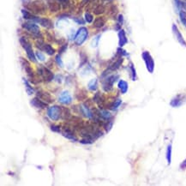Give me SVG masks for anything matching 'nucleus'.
<instances>
[{"label": "nucleus", "mask_w": 186, "mask_h": 186, "mask_svg": "<svg viewBox=\"0 0 186 186\" xmlns=\"http://www.w3.org/2000/svg\"><path fill=\"white\" fill-rule=\"evenodd\" d=\"M20 43L22 45V46L23 47V49L25 50V52L27 53V58H29L30 61L35 63L36 62V56L33 51V48H32V45L30 44V42L28 40H27L26 38L24 37H22L20 38Z\"/></svg>", "instance_id": "nucleus-1"}, {"label": "nucleus", "mask_w": 186, "mask_h": 186, "mask_svg": "<svg viewBox=\"0 0 186 186\" xmlns=\"http://www.w3.org/2000/svg\"><path fill=\"white\" fill-rule=\"evenodd\" d=\"M46 114L52 121H58L60 118H62V107L57 105L50 106L47 109Z\"/></svg>", "instance_id": "nucleus-2"}, {"label": "nucleus", "mask_w": 186, "mask_h": 186, "mask_svg": "<svg viewBox=\"0 0 186 186\" xmlns=\"http://www.w3.org/2000/svg\"><path fill=\"white\" fill-rule=\"evenodd\" d=\"M88 31L86 27H80L75 36V43L77 46H81L86 40L88 39Z\"/></svg>", "instance_id": "nucleus-3"}, {"label": "nucleus", "mask_w": 186, "mask_h": 186, "mask_svg": "<svg viewBox=\"0 0 186 186\" xmlns=\"http://www.w3.org/2000/svg\"><path fill=\"white\" fill-rule=\"evenodd\" d=\"M118 79H119L118 75H112V76L106 77L104 81H102V88L104 89V91L105 92L112 91L114 82H116V81Z\"/></svg>", "instance_id": "nucleus-4"}, {"label": "nucleus", "mask_w": 186, "mask_h": 186, "mask_svg": "<svg viewBox=\"0 0 186 186\" xmlns=\"http://www.w3.org/2000/svg\"><path fill=\"white\" fill-rule=\"evenodd\" d=\"M142 58L143 61L145 62L147 71L152 74L154 70V58H152L151 54L147 51H144L142 53Z\"/></svg>", "instance_id": "nucleus-5"}, {"label": "nucleus", "mask_w": 186, "mask_h": 186, "mask_svg": "<svg viewBox=\"0 0 186 186\" xmlns=\"http://www.w3.org/2000/svg\"><path fill=\"white\" fill-rule=\"evenodd\" d=\"M21 62H22V66L25 69V72H26L27 77L29 78V81L31 82H33V83H37V81H35V80H37V78H36L34 73V70H33L32 67L30 66V64L27 60H25L24 58H21Z\"/></svg>", "instance_id": "nucleus-6"}, {"label": "nucleus", "mask_w": 186, "mask_h": 186, "mask_svg": "<svg viewBox=\"0 0 186 186\" xmlns=\"http://www.w3.org/2000/svg\"><path fill=\"white\" fill-rule=\"evenodd\" d=\"M27 8L34 13H42L46 10L45 4L41 1H34L27 5Z\"/></svg>", "instance_id": "nucleus-7"}, {"label": "nucleus", "mask_w": 186, "mask_h": 186, "mask_svg": "<svg viewBox=\"0 0 186 186\" xmlns=\"http://www.w3.org/2000/svg\"><path fill=\"white\" fill-rule=\"evenodd\" d=\"M38 74L46 82H50L54 79V75L53 72L48 68H46V67L38 69Z\"/></svg>", "instance_id": "nucleus-8"}, {"label": "nucleus", "mask_w": 186, "mask_h": 186, "mask_svg": "<svg viewBox=\"0 0 186 186\" xmlns=\"http://www.w3.org/2000/svg\"><path fill=\"white\" fill-rule=\"evenodd\" d=\"M22 27H23L24 29H26L27 31H28L29 33L33 34L34 35L40 34V27L38 25H36L34 23V22H33V21L27 22L25 23H23Z\"/></svg>", "instance_id": "nucleus-9"}, {"label": "nucleus", "mask_w": 186, "mask_h": 186, "mask_svg": "<svg viewBox=\"0 0 186 186\" xmlns=\"http://www.w3.org/2000/svg\"><path fill=\"white\" fill-rule=\"evenodd\" d=\"M72 100H72V96H71V94L69 91H63L58 96V101L61 104L65 105V106L71 104Z\"/></svg>", "instance_id": "nucleus-10"}, {"label": "nucleus", "mask_w": 186, "mask_h": 186, "mask_svg": "<svg viewBox=\"0 0 186 186\" xmlns=\"http://www.w3.org/2000/svg\"><path fill=\"white\" fill-rule=\"evenodd\" d=\"M186 95L185 94H178L176 97H174L170 102V105L173 107H179L185 102Z\"/></svg>", "instance_id": "nucleus-11"}, {"label": "nucleus", "mask_w": 186, "mask_h": 186, "mask_svg": "<svg viewBox=\"0 0 186 186\" xmlns=\"http://www.w3.org/2000/svg\"><path fill=\"white\" fill-rule=\"evenodd\" d=\"M173 34H174V35H175V37H176V39L178 40V42H179L182 46H184L186 47V41L185 40L183 35H182V34H181V32L179 31L178 27H177L176 24H173Z\"/></svg>", "instance_id": "nucleus-12"}, {"label": "nucleus", "mask_w": 186, "mask_h": 186, "mask_svg": "<svg viewBox=\"0 0 186 186\" xmlns=\"http://www.w3.org/2000/svg\"><path fill=\"white\" fill-rule=\"evenodd\" d=\"M34 22H37V23H40V25H42L44 27H46L48 29H51V28L53 27V22L50 19H48V18H40V17L36 16Z\"/></svg>", "instance_id": "nucleus-13"}, {"label": "nucleus", "mask_w": 186, "mask_h": 186, "mask_svg": "<svg viewBox=\"0 0 186 186\" xmlns=\"http://www.w3.org/2000/svg\"><path fill=\"white\" fill-rule=\"evenodd\" d=\"M30 103H31L32 106H34L37 109H45L47 106V104H48V103L45 102L44 100H40V98H34L31 100Z\"/></svg>", "instance_id": "nucleus-14"}, {"label": "nucleus", "mask_w": 186, "mask_h": 186, "mask_svg": "<svg viewBox=\"0 0 186 186\" xmlns=\"http://www.w3.org/2000/svg\"><path fill=\"white\" fill-rule=\"evenodd\" d=\"M80 112L86 118L88 119H92L93 118V112L88 108V106L86 105H81L79 106Z\"/></svg>", "instance_id": "nucleus-15"}, {"label": "nucleus", "mask_w": 186, "mask_h": 186, "mask_svg": "<svg viewBox=\"0 0 186 186\" xmlns=\"http://www.w3.org/2000/svg\"><path fill=\"white\" fill-rule=\"evenodd\" d=\"M38 98H40V100H44L46 103H51L53 101V98L51 96V94L47 92H43V91H39L37 93Z\"/></svg>", "instance_id": "nucleus-16"}, {"label": "nucleus", "mask_w": 186, "mask_h": 186, "mask_svg": "<svg viewBox=\"0 0 186 186\" xmlns=\"http://www.w3.org/2000/svg\"><path fill=\"white\" fill-rule=\"evenodd\" d=\"M63 135L65 137H66L67 139L70 140L71 142H77V141H78V138L75 135L74 132L70 129H69V128H65L64 129Z\"/></svg>", "instance_id": "nucleus-17"}, {"label": "nucleus", "mask_w": 186, "mask_h": 186, "mask_svg": "<svg viewBox=\"0 0 186 186\" xmlns=\"http://www.w3.org/2000/svg\"><path fill=\"white\" fill-rule=\"evenodd\" d=\"M119 45L120 47H123L124 46H125L128 42V39L126 37V34H125V31L124 29H120L119 32Z\"/></svg>", "instance_id": "nucleus-18"}, {"label": "nucleus", "mask_w": 186, "mask_h": 186, "mask_svg": "<svg viewBox=\"0 0 186 186\" xmlns=\"http://www.w3.org/2000/svg\"><path fill=\"white\" fill-rule=\"evenodd\" d=\"M47 4H48V8L53 12L58 11L60 10V4H59L58 1H56V0H48Z\"/></svg>", "instance_id": "nucleus-19"}, {"label": "nucleus", "mask_w": 186, "mask_h": 186, "mask_svg": "<svg viewBox=\"0 0 186 186\" xmlns=\"http://www.w3.org/2000/svg\"><path fill=\"white\" fill-rule=\"evenodd\" d=\"M118 88H119V89L120 90L121 93H123V94L126 93L127 91H128V88H129L128 82L125 81L124 80H119V84H118Z\"/></svg>", "instance_id": "nucleus-20"}, {"label": "nucleus", "mask_w": 186, "mask_h": 186, "mask_svg": "<svg viewBox=\"0 0 186 186\" xmlns=\"http://www.w3.org/2000/svg\"><path fill=\"white\" fill-rule=\"evenodd\" d=\"M105 24H106V19L103 16L97 17L93 22V27L96 28H100V27H104Z\"/></svg>", "instance_id": "nucleus-21"}, {"label": "nucleus", "mask_w": 186, "mask_h": 186, "mask_svg": "<svg viewBox=\"0 0 186 186\" xmlns=\"http://www.w3.org/2000/svg\"><path fill=\"white\" fill-rule=\"evenodd\" d=\"M88 88L91 92L97 90V88H98V80H97V78H93V79H91L89 81V82L88 83Z\"/></svg>", "instance_id": "nucleus-22"}, {"label": "nucleus", "mask_w": 186, "mask_h": 186, "mask_svg": "<svg viewBox=\"0 0 186 186\" xmlns=\"http://www.w3.org/2000/svg\"><path fill=\"white\" fill-rule=\"evenodd\" d=\"M122 63H123V58H122V57H119V59H117L113 64H112L109 68H108V69L110 70V71H113V70H117L120 67V65H122Z\"/></svg>", "instance_id": "nucleus-23"}, {"label": "nucleus", "mask_w": 186, "mask_h": 186, "mask_svg": "<svg viewBox=\"0 0 186 186\" xmlns=\"http://www.w3.org/2000/svg\"><path fill=\"white\" fill-rule=\"evenodd\" d=\"M41 50H43V51H45L46 53H47L48 55H50V56H52L53 55L54 53H55V50L53 48V46H51V45H49V44H43V46H42V48H41Z\"/></svg>", "instance_id": "nucleus-24"}, {"label": "nucleus", "mask_w": 186, "mask_h": 186, "mask_svg": "<svg viewBox=\"0 0 186 186\" xmlns=\"http://www.w3.org/2000/svg\"><path fill=\"white\" fill-rule=\"evenodd\" d=\"M121 104H122V100L121 99H117L112 104L109 105V108L112 111H117L119 108V106H121Z\"/></svg>", "instance_id": "nucleus-25"}, {"label": "nucleus", "mask_w": 186, "mask_h": 186, "mask_svg": "<svg viewBox=\"0 0 186 186\" xmlns=\"http://www.w3.org/2000/svg\"><path fill=\"white\" fill-rule=\"evenodd\" d=\"M172 152H173L172 144H169L166 148V161H167L168 165H170L172 163Z\"/></svg>", "instance_id": "nucleus-26"}, {"label": "nucleus", "mask_w": 186, "mask_h": 186, "mask_svg": "<svg viewBox=\"0 0 186 186\" xmlns=\"http://www.w3.org/2000/svg\"><path fill=\"white\" fill-rule=\"evenodd\" d=\"M129 69H130V71H131V80H132V81H136V79H137L136 71H135V66H134V65H133L132 63H130V65H129Z\"/></svg>", "instance_id": "nucleus-27"}, {"label": "nucleus", "mask_w": 186, "mask_h": 186, "mask_svg": "<svg viewBox=\"0 0 186 186\" xmlns=\"http://www.w3.org/2000/svg\"><path fill=\"white\" fill-rule=\"evenodd\" d=\"M23 81H24V84H25V88H26V92L27 93V94L28 95H31V94H33V93H34V90L32 88V86H30L28 81L23 79Z\"/></svg>", "instance_id": "nucleus-28"}, {"label": "nucleus", "mask_w": 186, "mask_h": 186, "mask_svg": "<svg viewBox=\"0 0 186 186\" xmlns=\"http://www.w3.org/2000/svg\"><path fill=\"white\" fill-rule=\"evenodd\" d=\"M76 97L78 100H82L86 99L87 93L84 89H80L79 93H76Z\"/></svg>", "instance_id": "nucleus-29"}, {"label": "nucleus", "mask_w": 186, "mask_h": 186, "mask_svg": "<svg viewBox=\"0 0 186 186\" xmlns=\"http://www.w3.org/2000/svg\"><path fill=\"white\" fill-rule=\"evenodd\" d=\"M175 3L178 9H183L186 11V1L185 0H175Z\"/></svg>", "instance_id": "nucleus-30"}, {"label": "nucleus", "mask_w": 186, "mask_h": 186, "mask_svg": "<svg viewBox=\"0 0 186 186\" xmlns=\"http://www.w3.org/2000/svg\"><path fill=\"white\" fill-rule=\"evenodd\" d=\"M105 12V7L103 5H98L96 8H94L93 10V13L95 15H102Z\"/></svg>", "instance_id": "nucleus-31"}, {"label": "nucleus", "mask_w": 186, "mask_h": 186, "mask_svg": "<svg viewBox=\"0 0 186 186\" xmlns=\"http://www.w3.org/2000/svg\"><path fill=\"white\" fill-rule=\"evenodd\" d=\"M80 57H81V64H80L79 67H81L83 66V65L87 63V61H88V57H87V55L84 53H81Z\"/></svg>", "instance_id": "nucleus-32"}, {"label": "nucleus", "mask_w": 186, "mask_h": 186, "mask_svg": "<svg viewBox=\"0 0 186 186\" xmlns=\"http://www.w3.org/2000/svg\"><path fill=\"white\" fill-rule=\"evenodd\" d=\"M55 60H56V63H57V65H58V66L61 67V68H63V67H64V63H63L62 58H61V57H60V55H59V54L56 56Z\"/></svg>", "instance_id": "nucleus-33"}, {"label": "nucleus", "mask_w": 186, "mask_h": 186, "mask_svg": "<svg viewBox=\"0 0 186 186\" xmlns=\"http://www.w3.org/2000/svg\"><path fill=\"white\" fill-rule=\"evenodd\" d=\"M85 20H86V22H88V23L93 22V15H92L90 13H88V12H86V14H85Z\"/></svg>", "instance_id": "nucleus-34"}, {"label": "nucleus", "mask_w": 186, "mask_h": 186, "mask_svg": "<svg viewBox=\"0 0 186 186\" xmlns=\"http://www.w3.org/2000/svg\"><path fill=\"white\" fill-rule=\"evenodd\" d=\"M50 129H51V131H53V132H57V133L61 132V128H60V126H59V125H55V124H53V125H51V126H50Z\"/></svg>", "instance_id": "nucleus-35"}, {"label": "nucleus", "mask_w": 186, "mask_h": 186, "mask_svg": "<svg viewBox=\"0 0 186 186\" xmlns=\"http://www.w3.org/2000/svg\"><path fill=\"white\" fill-rule=\"evenodd\" d=\"M93 142L94 141H93V139H91V138H84V139H82V140L80 141V142L82 143V144H92Z\"/></svg>", "instance_id": "nucleus-36"}, {"label": "nucleus", "mask_w": 186, "mask_h": 186, "mask_svg": "<svg viewBox=\"0 0 186 186\" xmlns=\"http://www.w3.org/2000/svg\"><path fill=\"white\" fill-rule=\"evenodd\" d=\"M104 127H105V130H106V132H109L112 127V122L111 121H107V123L104 124Z\"/></svg>", "instance_id": "nucleus-37"}, {"label": "nucleus", "mask_w": 186, "mask_h": 186, "mask_svg": "<svg viewBox=\"0 0 186 186\" xmlns=\"http://www.w3.org/2000/svg\"><path fill=\"white\" fill-rule=\"evenodd\" d=\"M100 35H97L96 37H94L92 40V46L93 47H96L99 44V40H100Z\"/></svg>", "instance_id": "nucleus-38"}, {"label": "nucleus", "mask_w": 186, "mask_h": 186, "mask_svg": "<svg viewBox=\"0 0 186 186\" xmlns=\"http://www.w3.org/2000/svg\"><path fill=\"white\" fill-rule=\"evenodd\" d=\"M117 54H118V56H119V57H123V56H128V53H126V52H125L124 49H122L121 47H119V48L118 49Z\"/></svg>", "instance_id": "nucleus-39"}, {"label": "nucleus", "mask_w": 186, "mask_h": 186, "mask_svg": "<svg viewBox=\"0 0 186 186\" xmlns=\"http://www.w3.org/2000/svg\"><path fill=\"white\" fill-rule=\"evenodd\" d=\"M35 56L37 57V58L40 60V61H45V56H44V54L41 53V52H37V53H35Z\"/></svg>", "instance_id": "nucleus-40"}, {"label": "nucleus", "mask_w": 186, "mask_h": 186, "mask_svg": "<svg viewBox=\"0 0 186 186\" xmlns=\"http://www.w3.org/2000/svg\"><path fill=\"white\" fill-rule=\"evenodd\" d=\"M60 4H62L64 7H66L69 5V0H58Z\"/></svg>", "instance_id": "nucleus-41"}, {"label": "nucleus", "mask_w": 186, "mask_h": 186, "mask_svg": "<svg viewBox=\"0 0 186 186\" xmlns=\"http://www.w3.org/2000/svg\"><path fill=\"white\" fill-rule=\"evenodd\" d=\"M118 21H119V23L120 25H122L124 23V16H123V15H119Z\"/></svg>", "instance_id": "nucleus-42"}, {"label": "nucleus", "mask_w": 186, "mask_h": 186, "mask_svg": "<svg viewBox=\"0 0 186 186\" xmlns=\"http://www.w3.org/2000/svg\"><path fill=\"white\" fill-rule=\"evenodd\" d=\"M66 49H67V44H65V45H64V46H63L60 49H59V52H58V53H59V54L65 53Z\"/></svg>", "instance_id": "nucleus-43"}, {"label": "nucleus", "mask_w": 186, "mask_h": 186, "mask_svg": "<svg viewBox=\"0 0 186 186\" xmlns=\"http://www.w3.org/2000/svg\"><path fill=\"white\" fill-rule=\"evenodd\" d=\"M180 168L182 169V170H185L186 169V159L180 164Z\"/></svg>", "instance_id": "nucleus-44"}, {"label": "nucleus", "mask_w": 186, "mask_h": 186, "mask_svg": "<svg viewBox=\"0 0 186 186\" xmlns=\"http://www.w3.org/2000/svg\"><path fill=\"white\" fill-rule=\"evenodd\" d=\"M75 21H76L77 23H81V24H83V23H84V22H83L81 19H75Z\"/></svg>", "instance_id": "nucleus-45"}, {"label": "nucleus", "mask_w": 186, "mask_h": 186, "mask_svg": "<svg viewBox=\"0 0 186 186\" xmlns=\"http://www.w3.org/2000/svg\"><path fill=\"white\" fill-rule=\"evenodd\" d=\"M103 1H105V2H112V0H103Z\"/></svg>", "instance_id": "nucleus-46"}, {"label": "nucleus", "mask_w": 186, "mask_h": 186, "mask_svg": "<svg viewBox=\"0 0 186 186\" xmlns=\"http://www.w3.org/2000/svg\"><path fill=\"white\" fill-rule=\"evenodd\" d=\"M185 1H186V0H185Z\"/></svg>", "instance_id": "nucleus-47"}]
</instances>
